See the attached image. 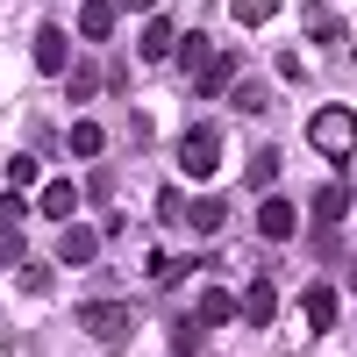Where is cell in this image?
<instances>
[{"mask_svg":"<svg viewBox=\"0 0 357 357\" xmlns=\"http://www.w3.org/2000/svg\"><path fill=\"white\" fill-rule=\"evenodd\" d=\"M307 143H314L321 158H336V165H343V158L357 151V114H350V107H314V122H307Z\"/></svg>","mask_w":357,"mask_h":357,"instance_id":"obj_1","label":"cell"},{"mask_svg":"<svg viewBox=\"0 0 357 357\" xmlns=\"http://www.w3.org/2000/svg\"><path fill=\"white\" fill-rule=\"evenodd\" d=\"M79 329L93 343H122L129 336V307L114 301V293H93V301H79Z\"/></svg>","mask_w":357,"mask_h":357,"instance_id":"obj_2","label":"cell"},{"mask_svg":"<svg viewBox=\"0 0 357 357\" xmlns=\"http://www.w3.org/2000/svg\"><path fill=\"white\" fill-rule=\"evenodd\" d=\"M215 165H222V129H186L178 136V172L186 178H215Z\"/></svg>","mask_w":357,"mask_h":357,"instance_id":"obj_3","label":"cell"},{"mask_svg":"<svg viewBox=\"0 0 357 357\" xmlns=\"http://www.w3.org/2000/svg\"><path fill=\"white\" fill-rule=\"evenodd\" d=\"M293 229H301V207L279 200V193H264V207H257V236H264V243H293Z\"/></svg>","mask_w":357,"mask_h":357,"instance_id":"obj_4","label":"cell"},{"mask_svg":"<svg viewBox=\"0 0 357 357\" xmlns=\"http://www.w3.org/2000/svg\"><path fill=\"white\" fill-rule=\"evenodd\" d=\"M336 301H343V293H336L329 279H314V286L301 293V314H307V329H314V336H329V329H336V314H343Z\"/></svg>","mask_w":357,"mask_h":357,"instance_id":"obj_5","label":"cell"},{"mask_svg":"<svg viewBox=\"0 0 357 357\" xmlns=\"http://www.w3.org/2000/svg\"><path fill=\"white\" fill-rule=\"evenodd\" d=\"M36 72H43V79L72 72V36H65L57 22H43V29H36Z\"/></svg>","mask_w":357,"mask_h":357,"instance_id":"obj_6","label":"cell"},{"mask_svg":"<svg viewBox=\"0 0 357 357\" xmlns=\"http://www.w3.org/2000/svg\"><path fill=\"white\" fill-rule=\"evenodd\" d=\"M93 257H100V229H86V222L57 229V264H93Z\"/></svg>","mask_w":357,"mask_h":357,"instance_id":"obj_7","label":"cell"},{"mask_svg":"<svg viewBox=\"0 0 357 357\" xmlns=\"http://www.w3.org/2000/svg\"><path fill=\"white\" fill-rule=\"evenodd\" d=\"M186 229H193V236H222V229H229V200H222V193L186 200Z\"/></svg>","mask_w":357,"mask_h":357,"instance_id":"obj_8","label":"cell"},{"mask_svg":"<svg viewBox=\"0 0 357 357\" xmlns=\"http://www.w3.org/2000/svg\"><path fill=\"white\" fill-rule=\"evenodd\" d=\"M307 215H314L321 236H336V222L350 215V186H314V207H307Z\"/></svg>","mask_w":357,"mask_h":357,"instance_id":"obj_9","label":"cell"},{"mask_svg":"<svg viewBox=\"0 0 357 357\" xmlns=\"http://www.w3.org/2000/svg\"><path fill=\"white\" fill-rule=\"evenodd\" d=\"M36 207H43V215H50L57 229H65V222L79 215V186H72V178H50V186L36 193Z\"/></svg>","mask_w":357,"mask_h":357,"instance_id":"obj_10","label":"cell"},{"mask_svg":"<svg viewBox=\"0 0 357 357\" xmlns=\"http://www.w3.org/2000/svg\"><path fill=\"white\" fill-rule=\"evenodd\" d=\"M178 50V36H172V22L158 15V22H143V36H136V57L143 65H165V57Z\"/></svg>","mask_w":357,"mask_h":357,"instance_id":"obj_11","label":"cell"},{"mask_svg":"<svg viewBox=\"0 0 357 357\" xmlns=\"http://www.w3.org/2000/svg\"><path fill=\"white\" fill-rule=\"evenodd\" d=\"M272 314H279V286H272V279H250V286H243V321L264 329Z\"/></svg>","mask_w":357,"mask_h":357,"instance_id":"obj_12","label":"cell"},{"mask_svg":"<svg viewBox=\"0 0 357 357\" xmlns=\"http://www.w3.org/2000/svg\"><path fill=\"white\" fill-rule=\"evenodd\" d=\"M229 314H243V301H229V286H207V293H200V307H193L200 329H222Z\"/></svg>","mask_w":357,"mask_h":357,"instance_id":"obj_13","label":"cell"},{"mask_svg":"<svg viewBox=\"0 0 357 357\" xmlns=\"http://www.w3.org/2000/svg\"><path fill=\"white\" fill-rule=\"evenodd\" d=\"M65 151H72V158H86V165H93V158L107 151V129H100V122H86V114H79V122L65 129Z\"/></svg>","mask_w":357,"mask_h":357,"instance_id":"obj_14","label":"cell"},{"mask_svg":"<svg viewBox=\"0 0 357 357\" xmlns=\"http://www.w3.org/2000/svg\"><path fill=\"white\" fill-rule=\"evenodd\" d=\"M172 57H178V72H193V79H200L207 65H215V36H200V29H193V36H178Z\"/></svg>","mask_w":357,"mask_h":357,"instance_id":"obj_15","label":"cell"},{"mask_svg":"<svg viewBox=\"0 0 357 357\" xmlns=\"http://www.w3.org/2000/svg\"><path fill=\"white\" fill-rule=\"evenodd\" d=\"M229 107L236 114H264V107H272V86H264V79H236L229 86Z\"/></svg>","mask_w":357,"mask_h":357,"instance_id":"obj_16","label":"cell"},{"mask_svg":"<svg viewBox=\"0 0 357 357\" xmlns=\"http://www.w3.org/2000/svg\"><path fill=\"white\" fill-rule=\"evenodd\" d=\"M79 36H93V43L114 36V0H86L79 8Z\"/></svg>","mask_w":357,"mask_h":357,"instance_id":"obj_17","label":"cell"},{"mask_svg":"<svg viewBox=\"0 0 357 357\" xmlns=\"http://www.w3.org/2000/svg\"><path fill=\"white\" fill-rule=\"evenodd\" d=\"M100 86H107V79H100V65H72V72H65V93H72V107H86V100L100 93Z\"/></svg>","mask_w":357,"mask_h":357,"instance_id":"obj_18","label":"cell"},{"mask_svg":"<svg viewBox=\"0 0 357 357\" xmlns=\"http://www.w3.org/2000/svg\"><path fill=\"white\" fill-rule=\"evenodd\" d=\"M236 72H243L236 57H215V65H207V72L193 79V93H229V86H236Z\"/></svg>","mask_w":357,"mask_h":357,"instance_id":"obj_19","label":"cell"},{"mask_svg":"<svg viewBox=\"0 0 357 357\" xmlns=\"http://www.w3.org/2000/svg\"><path fill=\"white\" fill-rule=\"evenodd\" d=\"M229 15L243 22V29H264V22L279 15V0H229Z\"/></svg>","mask_w":357,"mask_h":357,"instance_id":"obj_20","label":"cell"},{"mask_svg":"<svg viewBox=\"0 0 357 357\" xmlns=\"http://www.w3.org/2000/svg\"><path fill=\"white\" fill-rule=\"evenodd\" d=\"M50 279H57V272H50V264H36V257L15 264V286H22V293H50Z\"/></svg>","mask_w":357,"mask_h":357,"instance_id":"obj_21","label":"cell"},{"mask_svg":"<svg viewBox=\"0 0 357 357\" xmlns=\"http://www.w3.org/2000/svg\"><path fill=\"white\" fill-rule=\"evenodd\" d=\"M200 336H207V329H200V321L186 314V321L172 329V357H200Z\"/></svg>","mask_w":357,"mask_h":357,"instance_id":"obj_22","label":"cell"},{"mask_svg":"<svg viewBox=\"0 0 357 357\" xmlns=\"http://www.w3.org/2000/svg\"><path fill=\"white\" fill-rule=\"evenodd\" d=\"M307 36H314V43H336V15L321 8V0H307Z\"/></svg>","mask_w":357,"mask_h":357,"instance_id":"obj_23","label":"cell"},{"mask_svg":"<svg viewBox=\"0 0 357 357\" xmlns=\"http://www.w3.org/2000/svg\"><path fill=\"white\" fill-rule=\"evenodd\" d=\"M15 264H29V243L15 229H0V272H15Z\"/></svg>","mask_w":357,"mask_h":357,"instance_id":"obj_24","label":"cell"},{"mask_svg":"<svg viewBox=\"0 0 357 357\" xmlns=\"http://www.w3.org/2000/svg\"><path fill=\"white\" fill-rule=\"evenodd\" d=\"M8 186H36V158H29V151L8 158Z\"/></svg>","mask_w":357,"mask_h":357,"instance_id":"obj_25","label":"cell"},{"mask_svg":"<svg viewBox=\"0 0 357 357\" xmlns=\"http://www.w3.org/2000/svg\"><path fill=\"white\" fill-rule=\"evenodd\" d=\"M272 178H279V151H257L250 158V186H272Z\"/></svg>","mask_w":357,"mask_h":357,"instance_id":"obj_26","label":"cell"},{"mask_svg":"<svg viewBox=\"0 0 357 357\" xmlns=\"http://www.w3.org/2000/svg\"><path fill=\"white\" fill-rule=\"evenodd\" d=\"M22 215H29V200H22V193H0V229H15Z\"/></svg>","mask_w":357,"mask_h":357,"instance_id":"obj_27","label":"cell"},{"mask_svg":"<svg viewBox=\"0 0 357 357\" xmlns=\"http://www.w3.org/2000/svg\"><path fill=\"white\" fill-rule=\"evenodd\" d=\"M114 8H122V15H136V8H151V0H114Z\"/></svg>","mask_w":357,"mask_h":357,"instance_id":"obj_28","label":"cell"}]
</instances>
